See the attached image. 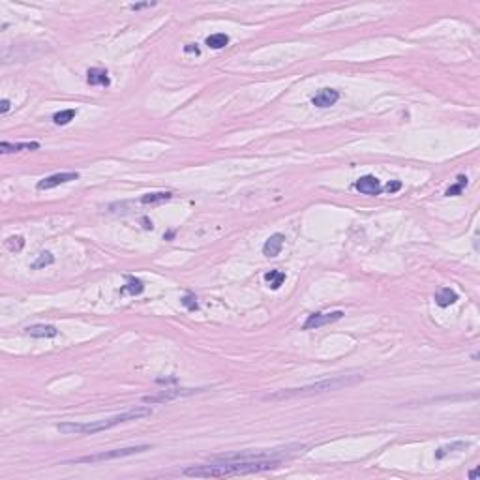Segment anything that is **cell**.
Returning <instances> with one entry per match:
<instances>
[{
    "mask_svg": "<svg viewBox=\"0 0 480 480\" xmlns=\"http://www.w3.org/2000/svg\"><path fill=\"white\" fill-rule=\"evenodd\" d=\"M280 460H246V462H220L214 465H193L184 469L186 476H199V478H221V476H237L265 471L276 467Z\"/></svg>",
    "mask_w": 480,
    "mask_h": 480,
    "instance_id": "obj_1",
    "label": "cell"
},
{
    "mask_svg": "<svg viewBox=\"0 0 480 480\" xmlns=\"http://www.w3.org/2000/svg\"><path fill=\"white\" fill-rule=\"evenodd\" d=\"M152 411L148 407H137V409L126 411V413H120V415H115L111 418H104V420H96V422H87V424H79V422H62L58 424L57 430L64 435H88V434H98V432H105V430H111L118 426V424L124 422H132V420H139L143 417H148Z\"/></svg>",
    "mask_w": 480,
    "mask_h": 480,
    "instance_id": "obj_2",
    "label": "cell"
},
{
    "mask_svg": "<svg viewBox=\"0 0 480 480\" xmlns=\"http://www.w3.org/2000/svg\"><path fill=\"white\" fill-rule=\"evenodd\" d=\"M359 381H362V377H359V375L324 379V381L306 385V387L289 388V390H282V392L270 394V396H266V399H285V398H293V396H310V394H321V392H329V390H340V388L351 387V385H355V383H359Z\"/></svg>",
    "mask_w": 480,
    "mask_h": 480,
    "instance_id": "obj_3",
    "label": "cell"
},
{
    "mask_svg": "<svg viewBox=\"0 0 480 480\" xmlns=\"http://www.w3.org/2000/svg\"><path fill=\"white\" fill-rule=\"evenodd\" d=\"M145 450H150L148 445L141 446H128V448H116V450L109 452H99V454H92V456H81L73 460V463H96V462H105V460H116V458H126L133 456V454H141Z\"/></svg>",
    "mask_w": 480,
    "mask_h": 480,
    "instance_id": "obj_4",
    "label": "cell"
},
{
    "mask_svg": "<svg viewBox=\"0 0 480 480\" xmlns=\"http://www.w3.org/2000/svg\"><path fill=\"white\" fill-rule=\"evenodd\" d=\"M343 317V312H330V313H313L308 317V321L304 323V330H313L319 329V326H324V324L336 323Z\"/></svg>",
    "mask_w": 480,
    "mask_h": 480,
    "instance_id": "obj_5",
    "label": "cell"
},
{
    "mask_svg": "<svg viewBox=\"0 0 480 480\" xmlns=\"http://www.w3.org/2000/svg\"><path fill=\"white\" fill-rule=\"evenodd\" d=\"M79 179V173H57L51 174L47 179L40 180L38 182V190H51V188H57L60 184H66V182H71V180Z\"/></svg>",
    "mask_w": 480,
    "mask_h": 480,
    "instance_id": "obj_6",
    "label": "cell"
},
{
    "mask_svg": "<svg viewBox=\"0 0 480 480\" xmlns=\"http://www.w3.org/2000/svg\"><path fill=\"white\" fill-rule=\"evenodd\" d=\"M338 99H340V92H338V90H334V88H321L312 98V104L315 105V107H330V105H334Z\"/></svg>",
    "mask_w": 480,
    "mask_h": 480,
    "instance_id": "obj_7",
    "label": "cell"
},
{
    "mask_svg": "<svg viewBox=\"0 0 480 480\" xmlns=\"http://www.w3.org/2000/svg\"><path fill=\"white\" fill-rule=\"evenodd\" d=\"M355 186H357V190H359L360 193H364V195H379V193H381V184H379V180H377L375 176H371V174L360 176Z\"/></svg>",
    "mask_w": 480,
    "mask_h": 480,
    "instance_id": "obj_8",
    "label": "cell"
},
{
    "mask_svg": "<svg viewBox=\"0 0 480 480\" xmlns=\"http://www.w3.org/2000/svg\"><path fill=\"white\" fill-rule=\"evenodd\" d=\"M284 242H285L284 235H282V233H274V235H270V237L266 238L265 246H263V254H265L266 257H276V255H280L282 248H284Z\"/></svg>",
    "mask_w": 480,
    "mask_h": 480,
    "instance_id": "obj_9",
    "label": "cell"
},
{
    "mask_svg": "<svg viewBox=\"0 0 480 480\" xmlns=\"http://www.w3.org/2000/svg\"><path fill=\"white\" fill-rule=\"evenodd\" d=\"M87 81L90 85H99V87H109L111 79L107 70H102V68H90L87 71Z\"/></svg>",
    "mask_w": 480,
    "mask_h": 480,
    "instance_id": "obj_10",
    "label": "cell"
},
{
    "mask_svg": "<svg viewBox=\"0 0 480 480\" xmlns=\"http://www.w3.org/2000/svg\"><path fill=\"white\" fill-rule=\"evenodd\" d=\"M27 334L32 338H55L58 330L53 324H32V326H27Z\"/></svg>",
    "mask_w": 480,
    "mask_h": 480,
    "instance_id": "obj_11",
    "label": "cell"
},
{
    "mask_svg": "<svg viewBox=\"0 0 480 480\" xmlns=\"http://www.w3.org/2000/svg\"><path fill=\"white\" fill-rule=\"evenodd\" d=\"M184 394H191V390H165V392H160L156 396H145L143 401L145 403H160V401H169V399H174L179 396H184Z\"/></svg>",
    "mask_w": 480,
    "mask_h": 480,
    "instance_id": "obj_12",
    "label": "cell"
},
{
    "mask_svg": "<svg viewBox=\"0 0 480 480\" xmlns=\"http://www.w3.org/2000/svg\"><path fill=\"white\" fill-rule=\"evenodd\" d=\"M40 148V143H15V145H12V143H2L0 145V152L2 154H10V152H21V150H38Z\"/></svg>",
    "mask_w": 480,
    "mask_h": 480,
    "instance_id": "obj_13",
    "label": "cell"
},
{
    "mask_svg": "<svg viewBox=\"0 0 480 480\" xmlns=\"http://www.w3.org/2000/svg\"><path fill=\"white\" fill-rule=\"evenodd\" d=\"M456 300H458V295L452 289H448V287H445V289H441V291L435 293V304H437L439 308L450 306V304H454Z\"/></svg>",
    "mask_w": 480,
    "mask_h": 480,
    "instance_id": "obj_14",
    "label": "cell"
},
{
    "mask_svg": "<svg viewBox=\"0 0 480 480\" xmlns=\"http://www.w3.org/2000/svg\"><path fill=\"white\" fill-rule=\"evenodd\" d=\"M143 289H145V285H143V282H141V280L128 276V278H126V285H124V287L120 289V293H122V295L135 296V295H141V293H143Z\"/></svg>",
    "mask_w": 480,
    "mask_h": 480,
    "instance_id": "obj_15",
    "label": "cell"
},
{
    "mask_svg": "<svg viewBox=\"0 0 480 480\" xmlns=\"http://www.w3.org/2000/svg\"><path fill=\"white\" fill-rule=\"evenodd\" d=\"M173 197L171 191H154V193H145L141 197V203L143 205H160V203H165Z\"/></svg>",
    "mask_w": 480,
    "mask_h": 480,
    "instance_id": "obj_16",
    "label": "cell"
},
{
    "mask_svg": "<svg viewBox=\"0 0 480 480\" xmlns=\"http://www.w3.org/2000/svg\"><path fill=\"white\" fill-rule=\"evenodd\" d=\"M265 282L268 284L272 291H278L285 282V272L282 270H270L265 274Z\"/></svg>",
    "mask_w": 480,
    "mask_h": 480,
    "instance_id": "obj_17",
    "label": "cell"
},
{
    "mask_svg": "<svg viewBox=\"0 0 480 480\" xmlns=\"http://www.w3.org/2000/svg\"><path fill=\"white\" fill-rule=\"evenodd\" d=\"M467 446H469V443H463V441H456V443H452V445L441 446L439 450L435 452V458H437V460H443V458H445L446 454H450V452H456V450H465Z\"/></svg>",
    "mask_w": 480,
    "mask_h": 480,
    "instance_id": "obj_18",
    "label": "cell"
},
{
    "mask_svg": "<svg viewBox=\"0 0 480 480\" xmlns=\"http://www.w3.org/2000/svg\"><path fill=\"white\" fill-rule=\"evenodd\" d=\"M227 43H229V36L223 34V32H218V34H212L207 38V45L210 49H223Z\"/></svg>",
    "mask_w": 480,
    "mask_h": 480,
    "instance_id": "obj_19",
    "label": "cell"
},
{
    "mask_svg": "<svg viewBox=\"0 0 480 480\" xmlns=\"http://www.w3.org/2000/svg\"><path fill=\"white\" fill-rule=\"evenodd\" d=\"M77 111L75 109H66V111H60V113H57V115L53 116V122L57 124V126H66V124H70L73 118H75Z\"/></svg>",
    "mask_w": 480,
    "mask_h": 480,
    "instance_id": "obj_20",
    "label": "cell"
},
{
    "mask_svg": "<svg viewBox=\"0 0 480 480\" xmlns=\"http://www.w3.org/2000/svg\"><path fill=\"white\" fill-rule=\"evenodd\" d=\"M467 186V176H463V174H460L458 176V182L454 186H450L448 190H446V195L448 197H454V195H460L463 191V188Z\"/></svg>",
    "mask_w": 480,
    "mask_h": 480,
    "instance_id": "obj_21",
    "label": "cell"
},
{
    "mask_svg": "<svg viewBox=\"0 0 480 480\" xmlns=\"http://www.w3.org/2000/svg\"><path fill=\"white\" fill-rule=\"evenodd\" d=\"M6 248L10 249V251H13V254H17V251H21V249L24 248V238L23 237H10L6 240Z\"/></svg>",
    "mask_w": 480,
    "mask_h": 480,
    "instance_id": "obj_22",
    "label": "cell"
},
{
    "mask_svg": "<svg viewBox=\"0 0 480 480\" xmlns=\"http://www.w3.org/2000/svg\"><path fill=\"white\" fill-rule=\"evenodd\" d=\"M55 263V257H53V254H49V251H45V254H41L38 259L32 263V268H43V266H49V265H53Z\"/></svg>",
    "mask_w": 480,
    "mask_h": 480,
    "instance_id": "obj_23",
    "label": "cell"
},
{
    "mask_svg": "<svg viewBox=\"0 0 480 480\" xmlns=\"http://www.w3.org/2000/svg\"><path fill=\"white\" fill-rule=\"evenodd\" d=\"M182 306H184L186 310H190V312L199 310V302H197L195 295H186L184 298H182Z\"/></svg>",
    "mask_w": 480,
    "mask_h": 480,
    "instance_id": "obj_24",
    "label": "cell"
},
{
    "mask_svg": "<svg viewBox=\"0 0 480 480\" xmlns=\"http://www.w3.org/2000/svg\"><path fill=\"white\" fill-rule=\"evenodd\" d=\"M399 188H401V182H399V180H392V182H388L385 190H387L388 193H396V191H398Z\"/></svg>",
    "mask_w": 480,
    "mask_h": 480,
    "instance_id": "obj_25",
    "label": "cell"
},
{
    "mask_svg": "<svg viewBox=\"0 0 480 480\" xmlns=\"http://www.w3.org/2000/svg\"><path fill=\"white\" fill-rule=\"evenodd\" d=\"M186 53H195V55H199V47H197V43H188V45L184 47Z\"/></svg>",
    "mask_w": 480,
    "mask_h": 480,
    "instance_id": "obj_26",
    "label": "cell"
},
{
    "mask_svg": "<svg viewBox=\"0 0 480 480\" xmlns=\"http://www.w3.org/2000/svg\"><path fill=\"white\" fill-rule=\"evenodd\" d=\"M8 111H10V102H8V99H2V109H0V113L6 115Z\"/></svg>",
    "mask_w": 480,
    "mask_h": 480,
    "instance_id": "obj_27",
    "label": "cell"
},
{
    "mask_svg": "<svg viewBox=\"0 0 480 480\" xmlns=\"http://www.w3.org/2000/svg\"><path fill=\"white\" fill-rule=\"evenodd\" d=\"M146 6H154V4L146 2V4H133V6H130V8H132V10H141V8H146Z\"/></svg>",
    "mask_w": 480,
    "mask_h": 480,
    "instance_id": "obj_28",
    "label": "cell"
},
{
    "mask_svg": "<svg viewBox=\"0 0 480 480\" xmlns=\"http://www.w3.org/2000/svg\"><path fill=\"white\" fill-rule=\"evenodd\" d=\"M143 223H145V229H154V225H152V221L143 220Z\"/></svg>",
    "mask_w": 480,
    "mask_h": 480,
    "instance_id": "obj_29",
    "label": "cell"
},
{
    "mask_svg": "<svg viewBox=\"0 0 480 480\" xmlns=\"http://www.w3.org/2000/svg\"><path fill=\"white\" fill-rule=\"evenodd\" d=\"M469 478H476V471H471V473H469Z\"/></svg>",
    "mask_w": 480,
    "mask_h": 480,
    "instance_id": "obj_30",
    "label": "cell"
}]
</instances>
